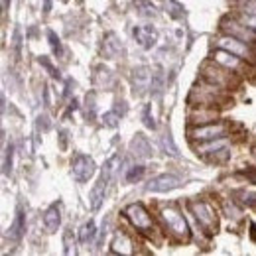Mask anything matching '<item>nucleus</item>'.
<instances>
[{
    "instance_id": "obj_24",
    "label": "nucleus",
    "mask_w": 256,
    "mask_h": 256,
    "mask_svg": "<svg viewBox=\"0 0 256 256\" xmlns=\"http://www.w3.org/2000/svg\"><path fill=\"white\" fill-rule=\"evenodd\" d=\"M162 150H164L168 156H172V158H178V156H180V154H178V146L174 144V138H172L170 132H166V134L162 136Z\"/></svg>"
},
{
    "instance_id": "obj_27",
    "label": "nucleus",
    "mask_w": 256,
    "mask_h": 256,
    "mask_svg": "<svg viewBox=\"0 0 256 256\" xmlns=\"http://www.w3.org/2000/svg\"><path fill=\"white\" fill-rule=\"evenodd\" d=\"M234 197H236V201L240 203V205H246V207H256V192H238L234 193Z\"/></svg>"
},
{
    "instance_id": "obj_25",
    "label": "nucleus",
    "mask_w": 256,
    "mask_h": 256,
    "mask_svg": "<svg viewBox=\"0 0 256 256\" xmlns=\"http://www.w3.org/2000/svg\"><path fill=\"white\" fill-rule=\"evenodd\" d=\"M134 8L138 10L140 16H146V18L156 16V8H154V4H150L148 0H136V2H134Z\"/></svg>"
},
{
    "instance_id": "obj_14",
    "label": "nucleus",
    "mask_w": 256,
    "mask_h": 256,
    "mask_svg": "<svg viewBox=\"0 0 256 256\" xmlns=\"http://www.w3.org/2000/svg\"><path fill=\"white\" fill-rule=\"evenodd\" d=\"M152 75H154V73H150V69L144 67V65H140V67H136V69L132 71V85H134V93H136V95H144L146 89H150V85H152Z\"/></svg>"
},
{
    "instance_id": "obj_31",
    "label": "nucleus",
    "mask_w": 256,
    "mask_h": 256,
    "mask_svg": "<svg viewBox=\"0 0 256 256\" xmlns=\"http://www.w3.org/2000/svg\"><path fill=\"white\" fill-rule=\"evenodd\" d=\"M48 38H50V46H52L54 54H62V42L56 36V32H48Z\"/></svg>"
},
{
    "instance_id": "obj_7",
    "label": "nucleus",
    "mask_w": 256,
    "mask_h": 256,
    "mask_svg": "<svg viewBox=\"0 0 256 256\" xmlns=\"http://www.w3.org/2000/svg\"><path fill=\"white\" fill-rule=\"evenodd\" d=\"M190 211L195 215L197 223L203 226L205 232H209V234L217 232V226H219V224H217V215H215L213 207H211L207 201H203V199L190 201Z\"/></svg>"
},
{
    "instance_id": "obj_10",
    "label": "nucleus",
    "mask_w": 256,
    "mask_h": 256,
    "mask_svg": "<svg viewBox=\"0 0 256 256\" xmlns=\"http://www.w3.org/2000/svg\"><path fill=\"white\" fill-rule=\"evenodd\" d=\"M182 186V180L174 174H160L156 178H152L148 184H146V192L150 193H168L174 192Z\"/></svg>"
},
{
    "instance_id": "obj_36",
    "label": "nucleus",
    "mask_w": 256,
    "mask_h": 256,
    "mask_svg": "<svg viewBox=\"0 0 256 256\" xmlns=\"http://www.w3.org/2000/svg\"><path fill=\"white\" fill-rule=\"evenodd\" d=\"M242 24H246L250 30L256 32V14H244L242 16Z\"/></svg>"
},
{
    "instance_id": "obj_2",
    "label": "nucleus",
    "mask_w": 256,
    "mask_h": 256,
    "mask_svg": "<svg viewBox=\"0 0 256 256\" xmlns=\"http://www.w3.org/2000/svg\"><path fill=\"white\" fill-rule=\"evenodd\" d=\"M160 219L166 230L180 242H188L192 232H190V226H188V221L186 217L182 215V211L176 207V205H170V207H164L160 211Z\"/></svg>"
},
{
    "instance_id": "obj_11",
    "label": "nucleus",
    "mask_w": 256,
    "mask_h": 256,
    "mask_svg": "<svg viewBox=\"0 0 256 256\" xmlns=\"http://www.w3.org/2000/svg\"><path fill=\"white\" fill-rule=\"evenodd\" d=\"M221 28H223L224 34L234 36V38H238L242 42H248V44H254L256 42V32L250 30L246 24H242V20L236 22L234 18H224L223 22H221Z\"/></svg>"
},
{
    "instance_id": "obj_17",
    "label": "nucleus",
    "mask_w": 256,
    "mask_h": 256,
    "mask_svg": "<svg viewBox=\"0 0 256 256\" xmlns=\"http://www.w3.org/2000/svg\"><path fill=\"white\" fill-rule=\"evenodd\" d=\"M130 154L136 158V160H146L152 156V148H150V142L146 140L144 134H136L130 142Z\"/></svg>"
},
{
    "instance_id": "obj_19",
    "label": "nucleus",
    "mask_w": 256,
    "mask_h": 256,
    "mask_svg": "<svg viewBox=\"0 0 256 256\" xmlns=\"http://www.w3.org/2000/svg\"><path fill=\"white\" fill-rule=\"evenodd\" d=\"M24 232H26V215H24V211L20 209V211L16 213V217H14L12 224H10L6 236H8L12 242H18V240H22Z\"/></svg>"
},
{
    "instance_id": "obj_22",
    "label": "nucleus",
    "mask_w": 256,
    "mask_h": 256,
    "mask_svg": "<svg viewBox=\"0 0 256 256\" xmlns=\"http://www.w3.org/2000/svg\"><path fill=\"white\" fill-rule=\"evenodd\" d=\"M95 85L96 87H100V89L110 91V89H112V85H114V75H112V71H110V69H106V67H96Z\"/></svg>"
},
{
    "instance_id": "obj_1",
    "label": "nucleus",
    "mask_w": 256,
    "mask_h": 256,
    "mask_svg": "<svg viewBox=\"0 0 256 256\" xmlns=\"http://www.w3.org/2000/svg\"><path fill=\"white\" fill-rule=\"evenodd\" d=\"M118 166H120V156H118V154H114L112 158H108L106 164L102 166L100 178L96 180V184L93 186V190H91V195H89V205H91L93 211H98V209H100V205H102V201H104V195H106V188H108L110 180L114 178Z\"/></svg>"
},
{
    "instance_id": "obj_33",
    "label": "nucleus",
    "mask_w": 256,
    "mask_h": 256,
    "mask_svg": "<svg viewBox=\"0 0 256 256\" xmlns=\"http://www.w3.org/2000/svg\"><path fill=\"white\" fill-rule=\"evenodd\" d=\"M142 118H144V124H146L148 128H152V130L156 128V122H154V118L150 116V104H146V106H144V110H142Z\"/></svg>"
},
{
    "instance_id": "obj_18",
    "label": "nucleus",
    "mask_w": 256,
    "mask_h": 256,
    "mask_svg": "<svg viewBox=\"0 0 256 256\" xmlns=\"http://www.w3.org/2000/svg\"><path fill=\"white\" fill-rule=\"evenodd\" d=\"M60 224H62V207L60 203H52L44 213V226L48 228V232H58Z\"/></svg>"
},
{
    "instance_id": "obj_6",
    "label": "nucleus",
    "mask_w": 256,
    "mask_h": 256,
    "mask_svg": "<svg viewBox=\"0 0 256 256\" xmlns=\"http://www.w3.org/2000/svg\"><path fill=\"white\" fill-rule=\"evenodd\" d=\"M217 48L226 50V52H230V54L238 56V58H240V60H244V62L256 64V60H254L256 52H254V48H252V44L242 42V40H238V38H234V36H228V34L221 36V38L217 40Z\"/></svg>"
},
{
    "instance_id": "obj_37",
    "label": "nucleus",
    "mask_w": 256,
    "mask_h": 256,
    "mask_svg": "<svg viewBox=\"0 0 256 256\" xmlns=\"http://www.w3.org/2000/svg\"><path fill=\"white\" fill-rule=\"evenodd\" d=\"M64 240H65V252L69 254V252H71V244H69V242H71V228H67V230H65Z\"/></svg>"
},
{
    "instance_id": "obj_20",
    "label": "nucleus",
    "mask_w": 256,
    "mask_h": 256,
    "mask_svg": "<svg viewBox=\"0 0 256 256\" xmlns=\"http://www.w3.org/2000/svg\"><path fill=\"white\" fill-rule=\"evenodd\" d=\"M226 146H228V140H226V136H223V138H217V140L201 142V144L197 146V154L205 156V154H219V152H226Z\"/></svg>"
},
{
    "instance_id": "obj_15",
    "label": "nucleus",
    "mask_w": 256,
    "mask_h": 256,
    "mask_svg": "<svg viewBox=\"0 0 256 256\" xmlns=\"http://www.w3.org/2000/svg\"><path fill=\"white\" fill-rule=\"evenodd\" d=\"M134 38H136V42L144 48V50H152L154 46H156V42H158V30L154 28V26H150V24H146V26H136L134 30Z\"/></svg>"
},
{
    "instance_id": "obj_4",
    "label": "nucleus",
    "mask_w": 256,
    "mask_h": 256,
    "mask_svg": "<svg viewBox=\"0 0 256 256\" xmlns=\"http://www.w3.org/2000/svg\"><path fill=\"white\" fill-rule=\"evenodd\" d=\"M226 102V96H224V89L205 81L203 85H197L193 87L192 95H190V104L192 106H217V104H223Z\"/></svg>"
},
{
    "instance_id": "obj_16",
    "label": "nucleus",
    "mask_w": 256,
    "mask_h": 256,
    "mask_svg": "<svg viewBox=\"0 0 256 256\" xmlns=\"http://www.w3.org/2000/svg\"><path fill=\"white\" fill-rule=\"evenodd\" d=\"M102 54H104L108 60H118V58L124 54L122 42L118 40L116 34H106V36H104V40H102Z\"/></svg>"
},
{
    "instance_id": "obj_34",
    "label": "nucleus",
    "mask_w": 256,
    "mask_h": 256,
    "mask_svg": "<svg viewBox=\"0 0 256 256\" xmlns=\"http://www.w3.org/2000/svg\"><path fill=\"white\" fill-rule=\"evenodd\" d=\"M240 10L246 12V14H256V0H244Z\"/></svg>"
},
{
    "instance_id": "obj_38",
    "label": "nucleus",
    "mask_w": 256,
    "mask_h": 256,
    "mask_svg": "<svg viewBox=\"0 0 256 256\" xmlns=\"http://www.w3.org/2000/svg\"><path fill=\"white\" fill-rule=\"evenodd\" d=\"M50 8H52V2L46 0V4H44V12H50Z\"/></svg>"
},
{
    "instance_id": "obj_9",
    "label": "nucleus",
    "mask_w": 256,
    "mask_h": 256,
    "mask_svg": "<svg viewBox=\"0 0 256 256\" xmlns=\"http://www.w3.org/2000/svg\"><path fill=\"white\" fill-rule=\"evenodd\" d=\"M95 172H96L95 162H93V158H89V156H85V154H77V156L71 160V176H73V180L79 182V184L89 182V180L95 176Z\"/></svg>"
},
{
    "instance_id": "obj_28",
    "label": "nucleus",
    "mask_w": 256,
    "mask_h": 256,
    "mask_svg": "<svg viewBox=\"0 0 256 256\" xmlns=\"http://www.w3.org/2000/svg\"><path fill=\"white\" fill-rule=\"evenodd\" d=\"M223 211L228 219H240V215H242V213H240V209L234 205V201H232V199H224Z\"/></svg>"
},
{
    "instance_id": "obj_8",
    "label": "nucleus",
    "mask_w": 256,
    "mask_h": 256,
    "mask_svg": "<svg viewBox=\"0 0 256 256\" xmlns=\"http://www.w3.org/2000/svg\"><path fill=\"white\" fill-rule=\"evenodd\" d=\"M228 132V126L224 122H209V124H199L190 130V138L195 142H209V140H217V138H223Z\"/></svg>"
},
{
    "instance_id": "obj_32",
    "label": "nucleus",
    "mask_w": 256,
    "mask_h": 256,
    "mask_svg": "<svg viewBox=\"0 0 256 256\" xmlns=\"http://www.w3.org/2000/svg\"><path fill=\"white\" fill-rule=\"evenodd\" d=\"M118 120H120V116H118L116 110H110V112L104 114V124H106V126H116Z\"/></svg>"
},
{
    "instance_id": "obj_12",
    "label": "nucleus",
    "mask_w": 256,
    "mask_h": 256,
    "mask_svg": "<svg viewBox=\"0 0 256 256\" xmlns=\"http://www.w3.org/2000/svg\"><path fill=\"white\" fill-rule=\"evenodd\" d=\"M213 62L221 64L223 67L234 71V73H240L244 67L250 65V62H244V60H240L238 56H234V54H230V52H226V50H221V48L213 54Z\"/></svg>"
},
{
    "instance_id": "obj_35",
    "label": "nucleus",
    "mask_w": 256,
    "mask_h": 256,
    "mask_svg": "<svg viewBox=\"0 0 256 256\" xmlns=\"http://www.w3.org/2000/svg\"><path fill=\"white\" fill-rule=\"evenodd\" d=\"M40 64H42L44 67H46V69H48V71H50V75H52V77H60V71H58L54 65L50 64L46 58H40Z\"/></svg>"
},
{
    "instance_id": "obj_3",
    "label": "nucleus",
    "mask_w": 256,
    "mask_h": 256,
    "mask_svg": "<svg viewBox=\"0 0 256 256\" xmlns=\"http://www.w3.org/2000/svg\"><path fill=\"white\" fill-rule=\"evenodd\" d=\"M201 73H203V81H209V83L221 87L224 91H230V89H236L238 87V73L226 69V67H223V65L217 64V62L203 64Z\"/></svg>"
},
{
    "instance_id": "obj_29",
    "label": "nucleus",
    "mask_w": 256,
    "mask_h": 256,
    "mask_svg": "<svg viewBox=\"0 0 256 256\" xmlns=\"http://www.w3.org/2000/svg\"><path fill=\"white\" fill-rule=\"evenodd\" d=\"M144 172H146V168H144V166H132V168L128 170V174H126V182H128V184H134V182L142 180Z\"/></svg>"
},
{
    "instance_id": "obj_23",
    "label": "nucleus",
    "mask_w": 256,
    "mask_h": 256,
    "mask_svg": "<svg viewBox=\"0 0 256 256\" xmlns=\"http://www.w3.org/2000/svg\"><path fill=\"white\" fill-rule=\"evenodd\" d=\"M95 236H96V226L93 221L85 223L79 228V242H81V244H91V242L95 240Z\"/></svg>"
},
{
    "instance_id": "obj_21",
    "label": "nucleus",
    "mask_w": 256,
    "mask_h": 256,
    "mask_svg": "<svg viewBox=\"0 0 256 256\" xmlns=\"http://www.w3.org/2000/svg\"><path fill=\"white\" fill-rule=\"evenodd\" d=\"M132 246H134V244H132V238L128 236L126 232H118V234L112 238V242H110V250L116 252V254H132V252H134Z\"/></svg>"
},
{
    "instance_id": "obj_40",
    "label": "nucleus",
    "mask_w": 256,
    "mask_h": 256,
    "mask_svg": "<svg viewBox=\"0 0 256 256\" xmlns=\"http://www.w3.org/2000/svg\"><path fill=\"white\" fill-rule=\"evenodd\" d=\"M252 226V238H256V224H250Z\"/></svg>"
},
{
    "instance_id": "obj_5",
    "label": "nucleus",
    "mask_w": 256,
    "mask_h": 256,
    "mask_svg": "<svg viewBox=\"0 0 256 256\" xmlns=\"http://www.w3.org/2000/svg\"><path fill=\"white\" fill-rule=\"evenodd\" d=\"M122 215L126 217L128 223L132 224L138 232H142V234H152L154 232V219H152L150 211L142 203H130V205H126Z\"/></svg>"
},
{
    "instance_id": "obj_26",
    "label": "nucleus",
    "mask_w": 256,
    "mask_h": 256,
    "mask_svg": "<svg viewBox=\"0 0 256 256\" xmlns=\"http://www.w3.org/2000/svg\"><path fill=\"white\" fill-rule=\"evenodd\" d=\"M164 6H166V12L172 16V18H182L184 16V6L176 0H164Z\"/></svg>"
},
{
    "instance_id": "obj_30",
    "label": "nucleus",
    "mask_w": 256,
    "mask_h": 256,
    "mask_svg": "<svg viewBox=\"0 0 256 256\" xmlns=\"http://www.w3.org/2000/svg\"><path fill=\"white\" fill-rule=\"evenodd\" d=\"M12 152H14V148H12V144L10 146H6V150H4V174H10V170H12Z\"/></svg>"
},
{
    "instance_id": "obj_39",
    "label": "nucleus",
    "mask_w": 256,
    "mask_h": 256,
    "mask_svg": "<svg viewBox=\"0 0 256 256\" xmlns=\"http://www.w3.org/2000/svg\"><path fill=\"white\" fill-rule=\"evenodd\" d=\"M8 6H10V0H2V10H4V12L8 10Z\"/></svg>"
},
{
    "instance_id": "obj_13",
    "label": "nucleus",
    "mask_w": 256,
    "mask_h": 256,
    "mask_svg": "<svg viewBox=\"0 0 256 256\" xmlns=\"http://www.w3.org/2000/svg\"><path fill=\"white\" fill-rule=\"evenodd\" d=\"M217 116H219V110L215 106H192L190 122H192L193 126L209 124V122H215Z\"/></svg>"
}]
</instances>
